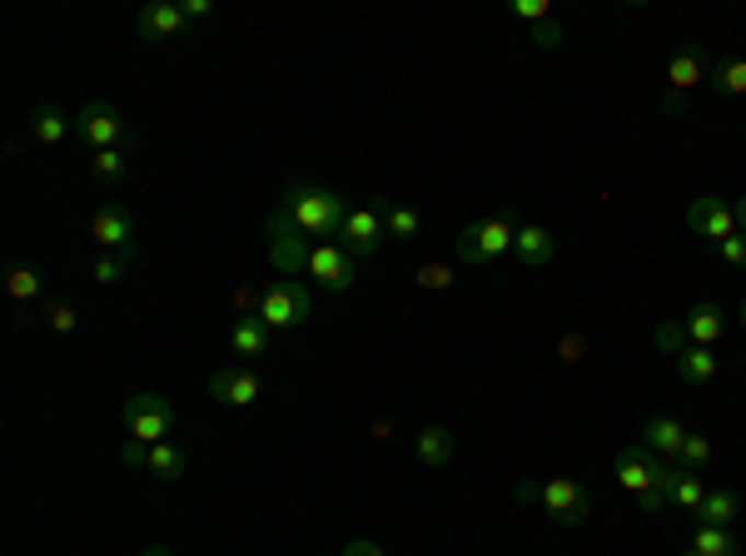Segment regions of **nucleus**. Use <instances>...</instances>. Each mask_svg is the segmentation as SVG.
I'll use <instances>...</instances> for the list:
<instances>
[{
	"label": "nucleus",
	"mask_w": 746,
	"mask_h": 556,
	"mask_svg": "<svg viewBox=\"0 0 746 556\" xmlns=\"http://www.w3.org/2000/svg\"><path fill=\"white\" fill-rule=\"evenodd\" d=\"M681 328H687V343H702V348H712V343L722 338L726 318H722V309H716V303H697V309L681 318Z\"/></svg>",
	"instance_id": "obj_20"
},
{
	"label": "nucleus",
	"mask_w": 746,
	"mask_h": 556,
	"mask_svg": "<svg viewBox=\"0 0 746 556\" xmlns=\"http://www.w3.org/2000/svg\"><path fill=\"white\" fill-rule=\"evenodd\" d=\"M707 85H712L716 95H746V60H712Z\"/></svg>",
	"instance_id": "obj_27"
},
{
	"label": "nucleus",
	"mask_w": 746,
	"mask_h": 556,
	"mask_svg": "<svg viewBox=\"0 0 746 556\" xmlns=\"http://www.w3.org/2000/svg\"><path fill=\"white\" fill-rule=\"evenodd\" d=\"M229 348H234L239 358H260L264 348H269V323H264L260 313L234 318V328H229Z\"/></svg>",
	"instance_id": "obj_19"
},
{
	"label": "nucleus",
	"mask_w": 746,
	"mask_h": 556,
	"mask_svg": "<svg viewBox=\"0 0 746 556\" xmlns=\"http://www.w3.org/2000/svg\"><path fill=\"white\" fill-rule=\"evenodd\" d=\"M145 472H154L160 482H180L184 472H190V457H184V448H174V442H154Z\"/></svg>",
	"instance_id": "obj_23"
},
{
	"label": "nucleus",
	"mask_w": 746,
	"mask_h": 556,
	"mask_svg": "<svg viewBox=\"0 0 746 556\" xmlns=\"http://www.w3.org/2000/svg\"><path fill=\"white\" fill-rule=\"evenodd\" d=\"M284 209L303 229V239H319V244H334L348 219V204L334 189H324V184H289L284 189Z\"/></svg>",
	"instance_id": "obj_1"
},
{
	"label": "nucleus",
	"mask_w": 746,
	"mask_h": 556,
	"mask_svg": "<svg viewBox=\"0 0 746 556\" xmlns=\"http://www.w3.org/2000/svg\"><path fill=\"white\" fill-rule=\"evenodd\" d=\"M732 215H736V229H742V234H746V194H742V199H736V209H732Z\"/></svg>",
	"instance_id": "obj_45"
},
{
	"label": "nucleus",
	"mask_w": 746,
	"mask_h": 556,
	"mask_svg": "<svg viewBox=\"0 0 746 556\" xmlns=\"http://www.w3.org/2000/svg\"><path fill=\"white\" fill-rule=\"evenodd\" d=\"M583 354H587V338H583V333H567V338H563V358H567V363H577Z\"/></svg>",
	"instance_id": "obj_42"
},
{
	"label": "nucleus",
	"mask_w": 746,
	"mask_h": 556,
	"mask_svg": "<svg viewBox=\"0 0 746 556\" xmlns=\"http://www.w3.org/2000/svg\"><path fill=\"white\" fill-rule=\"evenodd\" d=\"M736 517H742V497L722 487V493H707L702 512H697V526H732Z\"/></svg>",
	"instance_id": "obj_24"
},
{
	"label": "nucleus",
	"mask_w": 746,
	"mask_h": 556,
	"mask_svg": "<svg viewBox=\"0 0 746 556\" xmlns=\"http://www.w3.org/2000/svg\"><path fill=\"white\" fill-rule=\"evenodd\" d=\"M716 368H722V358H716L712 348H702V343H692V348H681V354H677L681 383H712Z\"/></svg>",
	"instance_id": "obj_22"
},
{
	"label": "nucleus",
	"mask_w": 746,
	"mask_h": 556,
	"mask_svg": "<svg viewBox=\"0 0 746 556\" xmlns=\"http://www.w3.org/2000/svg\"><path fill=\"white\" fill-rule=\"evenodd\" d=\"M130 264H135V254H100L90 278H95V283H119V278L130 274Z\"/></svg>",
	"instance_id": "obj_33"
},
{
	"label": "nucleus",
	"mask_w": 746,
	"mask_h": 556,
	"mask_svg": "<svg viewBox=\"0 0 746 556\" xmlns=\"http://www.w3.org/2000/svg\"><path fill=\"white\" fill-rule=\"evenodd\" d=\"M707 462H712V442H707L702 432H687V442H681V452H677V467L681 472H702Z\"/></svg>",
	"instance_id": "obj_30"
},
{
	"label": "nucleus",
	"mask_w": 746,
	"mask_h": 556,
	"mask_svg": "<svg viewBox=\"0 0 746 556\" xmlns=\"http://www.w3.org/2000/svg\"><path fill=\"white\" fill-rule=\"evenodd\" d=\"M518 244V224L513 219H468L463 234H458V258L468 268H487Z\"/></svg>",
	"instance_id": "obj_2"
},
{
	"label": "nucleus",
	"mask_w": 746,
	"mask_h": 556,
	"mask_svg": "<svg viewBox=\"0 0 746 556\" xmlns=\"http://www.w3.org/2000/svg\"><path fill=\"white\" fill-rule=\"evenodd\" d=\"M41 289H45V278H41V268H11V299L15 303H35L41 299Z\"/></svg>",
	"instance_id": "obj_32"
},
{
	"label": "nucleus",
	"mask_w": 746,
	"mask_h": 556,
	"mask_svg": "<svg viewBox=\"0 0 746 556\" xmlns=\"http://www.w3.org/2000/svg\"><path fill=\"white\" fill-rule=\"evenodd\" d=\"M692 552L697 556H742V542L732 536V526H697Z\"/></svg>",
	"instance_id": "obj_26"
},
{
	"label": "nucleus",
	"mask_w": 746,
	"mask_h": 556,
	"mask_svg": "<svg viewBox=\"0 0 746 556\" xmlns=\"http://www.w3.org/2000/svg\"><path fill=\"white\" fill-rule=\"evenodd\" d=\"M45 323H50V333H76L80 328L76 303H50V309H45Z\"/></svg>",
	"instance_id": "obj_36"
},
{
	"label": "nucleus",
	"mask_w": 746,
	"mask_h": 556,
	"mask_svg": "<svg viewBox=\"0 0 746 556\" xmlns=\"http://www.w3.org/2000/svg\"><path fill=\"white\" fill-rule=\"evenodd\" d=\"M264 393V383L254 373H244V368H219V373H209V397L225 407H254Z\"/></svg>",
	"instance_id": "obj_13"
},
{
	"label": "nucleus",
	"mask_w": 746,
	"mask_h": 556,
	"mask_svg": "<svg viewBox=\"0 0 746 556\" xmlns=\"http://www.w3.org/2000/svg\"><path fill=\"white\" fill-rule=\"evenodd\" d=\"M338 556H389V552H383V546H374V542H364V536H358V542H348V546H344V552H338Z\"/></svg>",
	"instance_id": "obj_43"
},
{
	"label": "nucleus",
	"mask_w": 746,
	"mask_h": 556,
	"mask_svg": "<svg viewBox=\"0 0 746 556\" xmlns=\"http://www.w3.org/2000/svg\"><path fill=\"white\" fill-rule=\"evenodd\" d=\"M180 31H184L180 0H150V5L135 11V35H140V40H174Z\"/></svg>",
	"instance_id": "obj_14"
},
{
	"label": "nucleus",
	"mask_w": 746,
	"mask_h": 556,
	"mask_svg": "<svg viewBox=\"0 0 746 556\" xmlns=\"http://www.w3.org/2000/svg\"><path fill=\"white\" fill-rule=\"evenodd\" d=\"M652 343H657V348H662L667 358H677L681 348H692V343H687V328H681V323H662V328L652 333Z\"/></svg>",
	"instance_id": "obj_35"
},
{
	"label": "nucleus",
	"mask_w": 746,
	"mask_h": 556,
	"mask_svg": "<svg viewBox=\"0 0 746 556\" xmlns=\"http://www.w3.org/2000/svg\"><path fill=\"white\" fill-rule=\"evenodd\" d=\"M76 135L85 139V144H95V150H119V144L130 139V125H125V115H119L110 100H90L76 115Z\"/></svg>",
	"instance_id": "obj_7"
},
{
	"label": "nucleus",
	"mask_w": 746,
	"mask_h": 556,
	"mask_svg": "<svg viewBox=\"0 0 746 556\" xmlns=\"http://www.w3.org/2000/svg\"><path fill=\"white\" fill-rule=\"evenodd\" d=\"M90 174H95V184H119L125 174H130V154L125 150H95Z\"/></svg>",
	"instance_id": "obj_29"
},
{
	"label": "nucleus",
	"mask_w": 746,
	"mask_h": 556,
	"mask_svg": "<svg viewBox=\"0 0 746 556\" xmlns=\"http://www.w3.org/2000/svg\"><path fill=\"white\" fill-rule=\"evenodd\" d=\"M383 224H389V239H393V244H409V239L423 234L418 209H409V204H389V209H383Z\"/></svg>",
	"instance_id": "obj_28"
},
{
	"label": "nucleus",
	"mask_w": 746,
	"mask_h": 556,
	"mask_svg": "<svg viewBox=\"0 0 746 556\" xmlns=\"http://www.w3.org/2000/svg\"><path fill=\"white\" fill-rule=\"evenodd\" d=\"M140 556H174V552H170V546H145Z\"/></svg>",
	"instance_id": "obj_46"
},
{
	"label": "nucleus",
	"mask_w": 746,
	"mask_h": 556,
	"mask_svg": "<svg viewBox=\"0 0 746 556\" xmlns=\"http://www.w3.org/2000/svg\"><path fill=\"white\" fill-rule=\"evenodd\" d=\"M742 328H746V299H742Z\"/></svg>",
	"instance_id": "obj_47"
},
{
	"label": "nucleus",
	"mask_w": 746,
	"mask_h": 556,
	"mask_svg": "<svg viewBox=\"0 0 746 556\" xmlns=\"http://www.w3.org/2000/svg\"><path fill=\"white\" fill-rule=\"evenodd\" d=\"M542 512L552 517L558 526H583L587 522V507H593V497L583 493V482L573 477H548L542 482Z\"/></svg>",
	"instance_id": "obj_9"
},
{
	"label": "nucleus",
	"mask_w": 746,
	"mask_h": 556,
	"mask_svg": "<svg viewBox=\"0 0 746 556\" xmlns=\"http://www.w3.org/2000/svg\"><path fill=\"white\" fill-rule=\"evenodd\" d=\"M513 497H518V502H538V497H542V482H518V487H513Z\"/></svg>",
	"instance_id": "obj_44"
},
{
	"label": "nucleus",
	"mask_w": 746,
	"mask_h": 556,
	"mask_svg": "<svg viewBox=\"0 0 746 556\" xmlns=\"http://www.w3.org/2000/svg\"><path fill=\"white\" fill-rule=\"evenodd\" d=\"M677 482H681V467H672V462L662 457L657 472H652V487L638 497V512L642 517H662L672 507V497H677Z\"/></svg>",
	"instance_id": "obj_16"
},
{
	"label": "nucleus",
	"mask_w": 746,
	"mask_h": 556,
	"mask_svg": "<svg viewBox=\"0 0 746 556\" xmlns=\"http://www.w3.org/2000/svg\"><path fill=\"white\" fill-rule=\"evenodd\" d=\"M260 313L269 328H299V323L314 318V299H309V289H303L299 278H279V283H269V289L260 293Z\"/></svg>",
	"instance_id": "obj_5"
},
{
	"label": "nucleus",
	"mask_w": 746,
	"mask_h": 556,
	"mask_svg": "<svg viewBox=\"0 0 746 556\" xmlns=\"http://www.w3.org/2000/svg\"><path fill=\"white\" fill-rule=\"evenodd\" d=\"M309 278L329 293H348L354 289V278H358L354 254H348L344 244H314V254H309Z\"/></svg>",
	"instance_id": "obj_11"
},
{
	"label": "nucleus",
	"mask_w": 746,
	"mask_h": 556,
	"mask_svg": "<svg viewBox=\"0 0 746 556\" xmlns=\"http://www.w3.org/2000/svg\"><path fill=\"white\" fill-rule=\"evenodd\" d=\"M513 254H518V264H528V268H548L552 254H558V244H552V234L542 224H518V244H513Z\"/></svg>",
	"instance_id": "obj_18"
},
{
	"label": "nucleus",
	"mask_w": 746,
	"mask_h": 556,
	"mask_svg": "<svg viewBox=\"0 0 746 556\" xmlns=\"http://www.w3.org/2000/svg\"><path fill=\"white\" fill-rule=\"evenodd\" d=\"M681 442H687V428H681L677 417H647V422H642V448L657 452V457L672 462L681 452Z\"/></svg>",
	"instance_id": "obj_17"
},
{
	"label": "nucleus",
	"mask_w": 746,
	"mask_h": 556,
	"mask_svg": "<svg viewBox=\"0 0 746 556\" xmlns=\"http://www.w3.org/2000/svg\"><path fill=\"white\" fill-rule=\"evenodd\" d=\"M125 432L145 448L164 442L174 432V403L164 393H130L125 397Z\"/></svg>",
	"instance_id": "obj_4"
},
{
	"label": "nucleus",
	"mask_w": 746,
	"mask_h": 556,
	"mask_svg": "<svg viewBox=\"0 0 746 556\" xmlns=\"http://www.w3.org/2000/svg\"><path fill=\"white\" fill-rule=\"evenodd\" d=\"M119 462H125V467H145V462H150V448H145V442H125V448H119Z\"/></svg>",
	"instance_id": "obj_40"
},
{
	"label": "nucleus",
	"mask_w": 746,
	"mask_h": 556,
	"mask_svg": "<svg viewBox=\"0 0 746 556\" xmlns=\"http://www.w3.org/2000/svg\"><path fill=\"white\" fill-rule=\"evenodd\" d=\"M707 70H712V60H707L702 45H681L667 65V95H662V109H667V115H681V109H687V90L702 85Z\"/></svg>",
	"instance_id": "obj_6"
},
{
	"label": "nucleus",
	"mask_w": 746,
	"mask_h": 556,
	"mask_svg": "<svg viewBox=\"0 0 746 556\" xmlns=\"http://www.w3.org/2000/svg\"><path fill=\"white\" fill-rule=\"evenodd\" d=\"M702 502H707V487H702V477L697 472H681V482H677V497H672V507H681V512H702Z\"/></svg>",
	"instance_id": "obj_31"
},
{
	"label": "nucleus",
	"mask_w": 746,
	"mask_h": 556,
	"mask_svg": "<svg viewBox=\"0 0 746 556\" xmlns=\"http://www.w3.org/2000/svg\"><path fill=\"white\" fill-rule=\"evenodd\" d=\"M532 45H542V50H563V25L552 21V15L548 21H538L532 25Z\"/></svg>",
	"instance_id": "obj_37"
},
{
	"label": "nucleus",
	"mask_w": 746,
	"mask_h": 556,
	"mask_svg": "<svg viewBox=\"0 0 746 556\" xmlns=\"http://www.w3.org/2000/svg\"><path fill=\"white\" fill-rule=\"evenodd\" d=\"M31 135L41 139V144H60V139L70 135V115L60 105H41L31 115Z\"/></svg>",
	"instance_id": "obj_25"
},
{
	"label": "nucleus",
	"mask_w": 746,
	"mask_h": 556,
	"mask_svg": "<svg viewBox=\"0 0 746 556\" xmlns=\"http://www.w3.org/2000/svg\"><path fill=\"white\" fill-rule=\"evenodd\" d=\"M383 239H389V224H383V209H374V204H358V209H348L344 229H338L334 244H344L354 258H368L379 254Z\"/></svg>",
	"instance_id": "obj_8"
},
{
	"label": "nucleus",
	"mask_w": 746,
	"mask_h": 556,
	"mask_svg": "<svg viewBox=\"0 0 746 556\" xmlns=\"http://www.w3.org/2000/svg\"><path fill=\"white\" fill-rule=\"evenodd\" d=\"M687 229H692L697 239H707V244H726L732 234H742V229H736L732 204H722L716 194L692 199V209H687Z\"/></svg>",
	"instance_id": "obj_12"
},
{
	"label": "nucleus",
	"mask_w": 746,
	"mask_h": 556,
	"mask_svg": "<svg viewBox=\"0 0 746 556\" xmlns=\"http://www.w3.org/2000/svg\"><path fill=\"white\" fill-rule=\"evenodd\" d=\"M657 452H647V448H622L617 452V482L628 487L632 497H642L652 487V472H657Z\"/></svg>",
	"instance_id": "obj_15"
},
{
	"label": "nucleus",
	"mask_w": 746,
	"mask_h": 556,
	"mask_svg": "<svg viewBox=\"0 0 746 556\" xmlns=\"http://www.w3.org/2000/svg\"><path fill=\"white\" fill-rule=\"evenodd\" d=\"M264 234H269V264H274V274L279 278H299V274H309V239H303V229L294 224V215L289 209H274L269 219H264Z\"/></svg>",
	"instance_id": "obj_3"
},
{
	"label": "nucleus",
	"mask_w": 746,
	"mask_h": 556,
	"mask_svg": "<svg viewBox=\"0 0 746 556\" xmlns=\"http://www.w3.org/2000/svg\"><path fill=\"white\" fill-rule=\"evenodd\" d=\"M681 556H697V552H681Z\"/></svg>",
	"instance_id": "obj_48"
},
{
	"label": "nucleus",
	"mask_w": 746,
	"mask_h": 556,
	"mask_svg": "<svg viewBox=\"0 0 746 556\" xmlns=\"http://www.w3.org/2000/svg\"><path fill=\"white\" fill-rule=\"evenodd\" d=\"M413 452H418L423 467H448V462H454V432L428 422V428L418 432V442H413Z\"/></svg>",
	"instance_id": "obj_21"
},
{
	"label": "nucleus",
	"mask_w": 746,
	"mask_h": 556,
	"mask_svg": "<svg viewBox=\"0 0 746 556\" xmlns=\"http://www.w3.org/2000/svg\"><path fill=\"white\" fill-rule=\"evenodd\" d=\"M513 11H518L523 21H532V25H538V21H548V0H518Z\"/></svg>",
	"instance_id": "obj_41"
},
{
	"label": "nucleus",
	"mask_w": 746,
	"mask_h": 556,
	"mask_svg": "<svg viewBox=\"0 0 746 556\" xmlns=\"http://www.w3.org/2000/svg\"><path fill=\"white\" fill-rule=\"evenodd\" d=\"M180 11H184V25L209 21V15H215V0H180Z\"/></svg>",
	"instance_id": "obj_39"
},
{
	"label": "nucleus",
	"mask_w": 746,
	"mask_h": 556,
	"mask_svg": "<svg viewBox=\"0 0 746 556\" xmlns=\"http://www.w3.org/2000/svg\"><path fill=\"white\" fill-rule=\"evenodd\" d=\"M716 254H722L732 268H746V234H732L726 244H716Z\"/></svg>",
	"instance_id": "obj_38"
},
{
	"label": "nucleus",
	"mask_w": 746,
	"mask_h": 556,
	"mask_svg": "<svg viewBox=\"0 0 746 556\" xmlns=\"http://www.w3.org/2000/svg\"><path fill=\"white\" fill-rule=\"evenodd\" d=\"M90 239H95L105 254H135V219H130V209H125L119 199L100 204L95 219H90Z\"/></svg>",
	"instance_id": "obj_10"
},
{
	"label": "nucleus",
	"mask_w": 746,
	"mask_h": 556,
	"mask_svg": "<svg viewBox=\"0 0 746 556\" xmlns=\"http://www.w3.org/2000/svg\"><path fill=\"white\" fill-rule=\"evenodd\" d=\"M413 283H418L423 293H444V289H454V268L448 264H423Z\"/></svg>",
	"instance_id": "obj_34"
}]
</instances>
